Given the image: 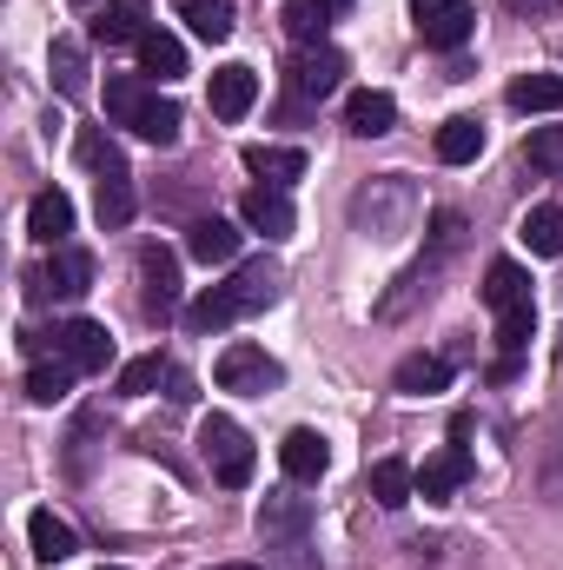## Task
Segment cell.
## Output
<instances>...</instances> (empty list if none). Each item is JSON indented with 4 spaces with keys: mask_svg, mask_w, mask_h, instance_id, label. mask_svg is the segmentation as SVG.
Masks as SVG:
<instances>
[{
    "mask_svg": "<svg viewBox=\"0 0 563 570\" xmlns=\"http://www.w3.org/2000/svg\"><path fill=\"white\" fill-rule=\"evenodd\" d=\"M273 298H279V273H273L266 259H253V266H239L226 285H206L179 318H186V332H192V338H213V332H226V325H239V318L266 312Z\"/></svg>",
    "mask_w": 563,
    "mask_h": 570,
    "instance_id": "obj_1",
    "label": "cell"
},
{
    "mask_svg": "<svg viewBox=\"0 0 563 570\" xmlns=\"http://www.w3.org/2000/svg\"><path fill=\"white\" fill-rule=\"evenodd\" d=\"M107 120H113V127H134V134L152 140V146L179 140V107L159 100L146 80H134V73H113V80H107Z\"/></svg>",
    "mask_w": 563,
    "mask_h": 570,
    "instance_id": "obj_2",
    "label": "cell"
},
{
    "mask_svg": "<svg viewBox=\"0 0 563 570\" xmlns=\"http://www.w3.org/2000/svg\"><path fill=\"white\" fill-rule=\"evenodd\" d=\"M199 458H206V471H213L226 491H246V484H253V464H259V458H253V438L233 425V419H206V425H199Z\"/></svg>",
    "mask_w": 563,
    "mask_h": 570,
    "instance_id": "obj_3",
    "label": "cell"
},
{
    "mask_svg": "<svg viewBox=\"0 0 563 570\" xmlns=\"http://www.w3.org/2000/svg\"><path fill=\"white\" fill-rule=\"evenodd\" d=\"M259 538H266V551H285L292 564H305V551H312V504L292 498V491H273L259 504Z\"/></svg>",
    "mask_w": 563,
    "mask_h": 570,
    "instance_id": "obj_4",
    "label": "cell"
},
{
    "mask_svg": "<svg viewBox=\"0 0 563 570\" xmlns=\"http://www.w3.org/2000/svg\"><path fill=\"white\" fill-rule=\"evenodd\" d=\"M213 379H219V392H246V399H266L273 385H279L285 372H279V358H266L259 345H226L219 352V365H213Z\"/></svg>",
    "mask_w": 563,
    "mask_h": 570,
    "instance_id": "obj_5",
    "label": "cell"
},
{
    "mask_svg": "<svg viewBox=\"0 0 563 570\" xmlns=\"http://www.w3.org/2000/svg\"><path fill=\"white\" fill-rule=\"evenodd\" d=\"M345 53L338 47H298L292 53V67H285V80H292V94L298 100H332L338 87H345Z\"/></svg>",
    "mask_w": 563,
    "mask_h": 570,
    "instance_id": "obj_6",
    "label": "cell"
},
{
    "mask_svg": "<svg viewBox=\"0 0 563 570\" xmlns=\"http://www.w3.org/2000/svg\"><path fill=\"white\" fill-rule=\"evenodd\" d=\"M53 358H67L73 372H107L113 365V332L100 318H67L53 332Z\"/></svg>",
    "mask_w": 563,
    "mask_h": 570,
    "instance_id": "obj_7",
    "label": "cell"
},
{
    "mask_svg": "<svg viewBox=\"0 0 563 570\" xmlns=\"http://www.w3.org/2000/svg\"><path fill=\"white\" fill-rule=\"evenodd\" d=\"M412 20H418L424 47H437V53H457L464 40H471V0H412Z\"/></svg>",
    "mask_w": 563,
    "mask_h": 570,
    "instance_id": "obj_8",
    "label": "cell"
},
{
    "mask_svg": "<svg viewBox=\"0 0 563 570\" xmlns=\"http://www.w3.org/2000/svg\"><path fill=\"white\" fill-rule=\"evenodd\" d=\"M27 285H33V298H80L93 285V259L80 246H53V259L40 273H27Z\"/></svg>",
    "mask_w": 563,
    "mask_h": 570,
    "instance_id": "obj_9",
    "label": "cell"
},
{
    "mask_svg": "<svg viewBox=\"0 0 563 570\" xmlns=\"http://www.w3.org/2000/svg\"><path fill=\"white\" fill-rule=\"evenodd\" d=\"M140 285H146V318H172L179 312V259L166 246L140 253Z\"/></svg>",
    "mask_w": 563,
    "mask_h": 570,
    "instance_id": "obj_10",
    "label": "cell"
},
{
    "mask_svg": "<svg viewBox=\"0 0 563 570\" xmlns=\"http://www.w3.org/2000/svg\"><path fill=\"white\" fill-rule=\"evenodd\" d=\"M279 464H285V478H292V484H318V478L332 471V444H325L312 425H298V431H285Z\"/></svg>",
    "mask_w": 563,
    "mask_h": 570,
    "instance_id": "obj_11",
    "label": "cell"
},
{
    "mask_svg": "<svg viewBox=\"0 0 563 570\" xmlns=\"http://www.w3.org/2000/svg\"><path fill=\"white\" fill-rule=\"evenodd\" d=\"M239 219H246L253 233H266V239H292V226H298L285 186H253V193L239 199Z\"/></svg>",
    "mask_w": 563,
    "mask_h": 570,
    "instance_id": "obj_12",
    "label": "cell"
},
{
    "mask_svg": "<svg viewBox=\"0 0 563 570\" xmlns=\"http://www.w3.org/2000/svg\"><path fill=\"white\" fill-rule=\"evenodd\" d=\"M186 253H192L199 266H233V259H239V226L219 219V213H206V219L186 226Z\"/></svg>",
    "mask_w": 563,
    "mask_h": 570,
    "instance_id": "obj_13",
    "label": "cell"
},
{
    "mask_svg": "<svg viewBox=\"0 0 563 570\" xmlns=\"http://www.w3.org/2000/svg\"><path fill=\"white\" fill-rule=\"evenodd\" d=\"M464 478H471V451H464V444H444L437 458H424L418 464V498L424 504H444Z\"/></svg>",
    "mask_w": 563,
    "mask_h": 570,
    "instance_id": "obj_14",
    "label": "cell"
},
{
    "mask_svg": "<svg viewBox=\"0 0 563 570\" xmlns=\"http://www.w3.org/2000/svg\"><path fill=\"white\" fill-rule=\"evenodd\" d=\"M345 127H352L358 140H378V134L398 127V100H392L385 87H358V94L345 100Z\"/></svg>",
    "mask_w": 563,
    "mask_h": 570,
    "instance_id": "obj_15",
    "label": "cell"
},
{
    "mask_svg": "<svg viewBox=\"0 0 563 570\" xmlns=\"http://www.w3.org/2000/svg\"><path fill=\"white\" fill-rule=\"evenodd\" d=\"M134 206H140L134 173H127V166H107V173L93 179V213H100V226H107V233H120V226L134 219Z\"/></svg>",
    "mask_w": 563,
    "mask_h": 570,
    "instance_id": "obj_16",
    "label": "cell"
},
{
    "mask_svg": "<svg viewBox=\"0 0 563 570\" xmlns=\"http://www.w3.org/2000/svg\"><path fill=\"white\" fill-rule=\"evenodd\" d=\"M253 100H259V73H253V67L233 60V67L213 73V114H219V120H246Z\"/></svg>",
    "mask_w": 563,
    "mask_h": 570,
    "instance_id": "obj_17",
    "label": "cell"
},
{
    "mask_svg": "<svg viewBox=\"0 0 563 570\" xmlns=\"http://www.w3.org/2000/svg\"><path fill=\"white\" fill-rule=\"evenodd\" d=\"M27 233H33L40 246H67V233H73V199H67L60 186L33 193V206H27Z\"/></svg>",
    "mask_w": 563,
    "mask_h": 570,
    "instance_id": "obj_18",
    "label": "cell"
},
{
    "mask_svg": "<svg viewBox=\"0 0 563 570\" xmlns=\"http://www.w3.org/2000/svg\"><path fill=\"white\" fill-rule=\"evenodd\" d=\"M365 491H372V504H385V511H405V504L418 498V471H412L405 458H378V464L365 471Z\"/></svg>",
    "mask_w": 563,
    "mask_h": 570,
    "instance_id": "obj_19",
    "label": "cell"
},
{
    "mask_svg": "<svg viewBox=\"0 0 563 570\" xmlns=\"http://www.w3.org/2000/svg\"><path fill=\"white\" fill-rule=\"evenodd\" d=\"M146 33H152V27H146V0H107V7L93 13V40H107V47H127V40L140 47Z\"/></svg>",
    "mask_w": 563,
    "mask_h": 570,
    "instance_id": "obj_20",
    "label": "cell"
},
{
    "mask_svg": "<svg viewBox=\"0 0 563 570\" xmlns=\"http://www.w3.org/2000/svg\"><path fill=\"white\" fill-rule=\"evenodd\" d=\"M27 544H33V558H40V564H67V558L80 551L73 524H67V518H53V511H33V518H27Z\"/></svg>",
    "mask_w": 563,
    "mask_h": 570,
    "instance_id": "obj_21",
    "label": "cell"
},
{
    "mask_svg": "<svg viewBox=\"0 0 563 570\" xmlns=\"http://www.w3.org/2000/svg\"><path fill=\"white\" fill-rule=\"evenodd\" d=\"M246 173L259 186H292V179H305V153L298 146H246Z\"/></svg>",
    "mask_w": 563,
    "mask_h": 570,
    "instance_id": "obj_22",
    "label": "cell"
},
{
    "mask_svg": "<svg viewBox=\"0 0 563 570\" xmlns=\"http://www.w3.org/2000/svg\"><path fill=\"white\" fill-rule=\"evenodd\" d=\"M179 20L199 33V40H233V27H239V0H179Z\"/></svg>",
    "mask_w": 563,
    "mask_h": 570,
    "instance_id": "obj_23",
    "label": "cell"
},
{
    "mask_svg": "<svg viewBox=\"0 0 563 570\" xmlns=\"http://www.w3.org/2000/svg\"><path fill=\"white\" fill-rule=\"evenodd\" d=\"M484 305H491V312L531 305V273H524L517 259H491V273H484Z\"/></svg>",
    "mask_w": 563,
    "mask_h": 570,
    "instance_id": "obj_24",
    "label": "cell"
},
{
    "mask_svg": "<svg viewBox=\"0 0 563 570\" xmlns=\"http://www.w3.org/2000/svg\"><path fill=\"white\" fill-rule=\"evenodd\" d=\"M392 385H398V392H412V399H431V392H444V385H451V358H437V352H412V358L392 372Z\"/></svg>",
    "mask_w": 563,
    "mask_h": 570,
    "instance_id": "obj_25",
    "label": "cell"
},
{
    "mask_svg": "<svg viewBox=\"0 0 563 570\" xmlns=\"http://www.w3.org/2000/svg\"><path fill=\"white\" fill-rule=\"evenodd\" d=\"M511 107L517 114H563V73H517Z\"/></svg>",
    "mask_w": 563,
    "mask_h": 570,
    "instance_id": "obj_26",
    "label": "cell"
},
{
    "mask_svg": "<svg viewBox=\"0 0 563 570\" xmlns=\"http://www.w3.org/2000/svg\"><path fill=\"white\" fill-rule=\"evenodd\" d=\"M477 153H484V127H477L471 114H451V120L437 127V159H444V166H471Z\"/></svg>",
    "mask_w": 563,
    "mask_h": 570,
    "instance_id": "obj_27",
    "label": "cell"
},
{
    "mask_svg": "<svg viewBox=\"0 0 563 570\" xmlns=\"http://www.w3.org/2000/svg\"><path fill=\"white\" fill-rule=\"evenodd\" d=\"M517 239H524L537 259H563V206H531L524 226H517Z\"/></svg>",
    "mask_w": 563,
    "mask_h": 570,
    "instance_id": "obj_28",
    "label": "cell"
},
{
    "mask_svg": "<svg viewBox=\"0 0 563 570\" xmlns=\"http://www.w3.org/2000/svg\"><path fill=\"white\" fill-rule=\"evenodd\" d=\"M332 13H338V0H285V33L305 40V47H325Z\"/></svg>",
    "mask_w": 563,
    "mask_h": 570,
    "instance_id": "obj_29",
    "label": "cell"
},
{
    "mask_svg": "<svg viewBox=\"0 0 563 570\" xmlns=\"http://www.w3.org/2000/svg\"><path fill=\"white\" fill-rule=\"evenodd\" d=\"M140 73L146 80H179V73H186V47H179L172 33L152 27V33L140 40Z\"/></svg>",
    "mask_w": 563,
    "mask_h": 570,
    "instance_id": "obj_30",
    "label": "cell"
},
{
    "mask_svg": "<svg viewBox=\"0 0 563 570\" xmlns=\"http://www.w3.org/2000/svg\"><path fill=\"white\" fill-rule=\"evenodd\" d=\"M159 379H172V365H166L159 352H146V358H127V365H120L113 392H120V399H146V392H152Z\"/></svg>",
    "mask_w": 563,
    "mask_h": 570,
    "instance_id": "obj_31",
    "label": "cell"
},
{
    "mask_svg": "<svg viewBox=\"0 0 563 570\" xmlns=\"http://www.w3.org/2000/svg\"><path fill=\"white\" fill-rule=\"evenodd\" d=\"M53 87H60L67 100L87 94V53H80V40H53Z\"/></svg>",
    "mask_w": 563,
    "mask_h": 570,
    "instance_id": "obj_32",
    "label": "cell"
},
{
    "mask_svg": "<svg viewBox=\"0 0 563 570\" xmlns=\"http://www.w3.org/2000/svg\"><path fill=\"white\" fill-rule=\"evenodd\" d=\"M67 392H73V365H67V358H53V365H33V372H27V399H33V405H60Z\"/></svg>",
    "mask_w": 563,
    "mask_h": 570,
    "instance_id": "obj_33",
    "label": "cell"
},
{
    "mask_svg": "<svg viewBox=\"0 0 563 570\" xmlns=\"http://www.w3.org/2000/svg\"><path fill=\"white\" fill-rule=\"evenodd\" d=\"M531 325H537V305H511V312H497V352H504V358H524Z\"/></svg>",
    "mask_w": 563,
    "mask_h": 570,
    "instance_id": "obj_34",
    "label": "cell"
},
{
    "mask_svg": "<svg viewBox=\"0 0 563 570\" xmlns=\"http://www.w3.org/2000/svg\"><path fill=\"white\" fill-rule=\"evenodd\" d=\"M80 166H87V173H93V179H100V173H107V166H127V153H120V146L107 140V134H100V127H87V134H80Z\"/></svg>",
    "mask_w": 563,
    "mask_h": 570,
    "instance_id": "obj_35",
    "label": "cell"
},
{
    "mask_svg": "<svg viewBox=\"0 0 563 570\" xmlns=\"http://www.w3.org/2000/svg\"><path fill=\"white\" fill-rule=\"evenodd\" d=\"M524 159H531L537 173H563V127H544V134H531Z\"/></svg>",
    "mask_w": 563,
    "mask_h": 570,
    "instance_id": "obj_36",
    "label": "cell"
},
{
    "mask_svg": "<svg viewBox=\"0 0 563 570\" xmlns=\"http://www.w3.org/2000/svg\"><path fill=\"white\" fill-rule=\"evenodd\" d=\"M213 570H266V564H213Z\"/></svg>",
    "mask_w": 563,
    "mask_h": 570,
    "instance_id": "obj_37",
    "label": "cell"
},
{
    "mask_svg": "<svg viewBox=\"0 0 563 570\" xmlns=\"http://www.w3.org/2000/svg\"><path fill=\"white\" fill-rule=\"evenodd\" d=\"M100 570H120V564H100Z\"/></svg>",
    "mask_w": 563,
    "mask_h": 570,
    "instance_id": "obj_38",
    "label": "cell"
},
{
    "mask_svg": "<svg viewBox=\"0 0 563 570\" xmlns=\"http://www.w3.org/2000/svg\"><path fill=\"white\" fill-rule=\"evenodd\" d=\"M338 7H345V0H338Z\"/></svg>",
    "mask_w": 563,
    "mask_h": 570,
    "instance_id": "obj_39",
    "label": "cell"
}]
</instances>
